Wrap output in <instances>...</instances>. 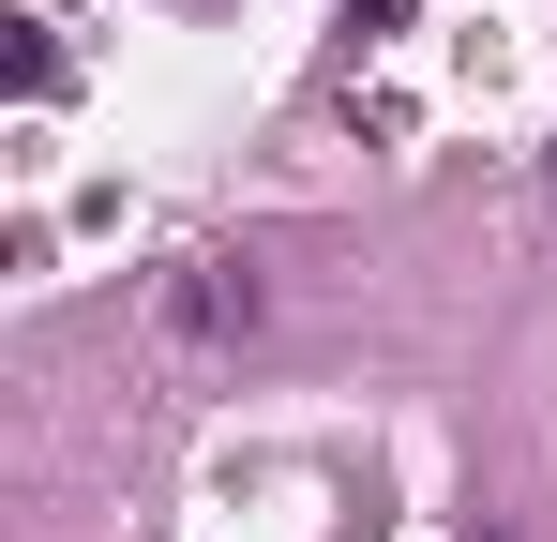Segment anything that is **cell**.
Here are the masks:
<instances>
[{
    "label": "cell",
    "mask_w": 557,
    "mask_h": 542,
    "mask_svg": "<svg viewBox=\"0 0 557 542\" xmlns=\"http://www.w3.org/2000/svg\"><path fill=\"white\" fill-rule=\"evenodd\" d=\"M166 332H182V347L257 332V271H242V257H182V271H166Z\"/></svg>",
    "instance_id": "cell-1"
},
{
    "label": "cell",
    "mask_w": 557,
    "mask_h": 542,
    "mask_svg": "<svg viewBox=\"0 0 557 542\" xmlns=\"http://www.w3.org/2000/svg\"><path fill=\"white\" fill-rule=\"evenodd\" d=\"M347 15H362V30H407V0H347Z\"/></svg>",
    "instance_id": "cell-2"
},
{
    "label": "cell",
    "mask_w": 557,
    "mask_h": 542,
    "mask_svg": "<svg viewBox=\"0 0 557 542\" xmlns=\"http://www.w3.org/2000/svg\"><path fill=\"white\" fill-rule=\"evenodd\" d=\"M467 542H497V528H467Z\"/></svg>",
    "instance_id": "cell-3"
},
{
    "label": "cell",
    "mask_w": 557,
    "mask_h": 542,
    "mask_svg": "<svg viewBox=\"0 0 557 542\" xmlns=\"http://www.w3.org/2000/svg\"><path fill=\"white\" fill-rule=\"evenodd\" d=\"M543 167H557V151H543Z\"/></svg>",
    "instance_id": "cell-4"
}]
</instances>
